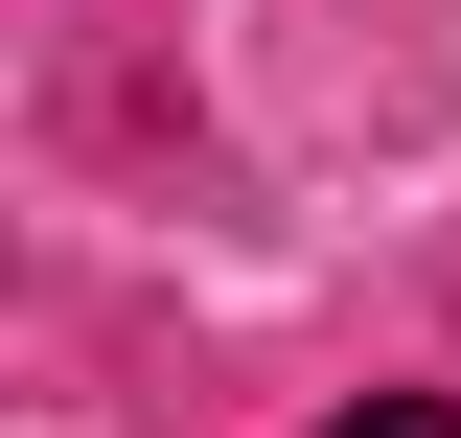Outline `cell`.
Returning <instances> with one entry per match:
<instances>
[{
	"label": "cell",
	"mask_w": 461,
	"mask_h": 438,
	"mask_svg": "<svg viewBox=\"0 0 461 438\" xmlns=\"http://www.w3.org/2000/svg\"><path fill=\"white\" fill-rule=\"evenodd\" d=\"M323 438H461V415H438V392H346Z\"/></svg>",
	"instance_id": "cell-1"
}]
</instances>
